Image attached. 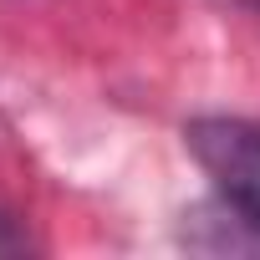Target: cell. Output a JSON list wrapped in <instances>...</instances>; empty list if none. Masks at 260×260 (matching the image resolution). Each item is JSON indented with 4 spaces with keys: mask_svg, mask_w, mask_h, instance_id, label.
<instances>
[{
    "mask_svg": "<svg viewBox=\"0 0 260 260\" xmlns=\"http://www.w3.org/2000/svg\"><path fill=\"white\" fill-rule=\"evenodd\" d=\"M184 143L214 179L219 199L260 230V122L250 117H194Z\"/></svg>",
    "mask_w": 260,
    "mask_h": 260,
    "instance_id": "cell-1",
    "label": "cell"
}]
</instances>
